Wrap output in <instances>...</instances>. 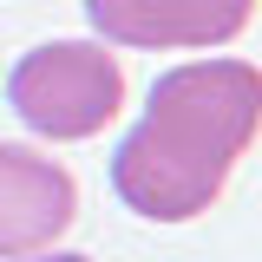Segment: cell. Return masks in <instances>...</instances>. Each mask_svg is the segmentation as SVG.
I'll return each mask as SVG.
<instances>
[{"label": "cell", "instance_id": "6da1fadb", "mask_svg": "<svg viewBox=\"0 0 262 262\" xmlns=\"http://www.w3.org/2000/svg\"><path fill=\"white\" fill-rule=\"evenodd\" d=\"M262 131V72L249 59L170 66L144 118L112 158V190L151 223H190L223 196L236 158Z\"/></svg>", "mask_w": 262, "mask_h": 262}, {"label": "cell", "instance_id": "7a4b0ae2", "mask_svg": "<svg viewBox=\"0 0 262 262\" xmlns=\"http://www.w3.org/2000/svg\"><path fill=\"white\" fill-rule=\"evenodd\" d=\"M7 98L20 112V125L53 138V144H79L118 118L125 105V66L112 59L98 39H46L13 66Z\"/></svg>", "mask_w": 262, "mask_h": 262}, {"label": "cell", "instance_id": "3957f363", "mask_svg": "<svg viewBox=\"0 0 262 262\" xmlns=\"http://www.w3.org/2000/svg\"><path fill=\"white\" fill-rule=\"evenodd\" d=\"M79 216V184L72 170L39 158L33 144H0V256L27 262L53 249Z\"/></svg>", "mask_w": 262, "mask_h": 262}, {"label": "cell", "instance_id": "277c9868", "mask_svg": "<svg viewBox=\"0 0 262 262\" xmlns=\"http://www.w3.org/2000/svg\"><path fill=\"white\" fill-rule=\"evenodd\" d=\"M256 0H85V20L105 33V46H229L249 27Z\"/></svg>", "mask_w": 262, "mask_h": 262}, {"label": "cell", "instance_id": "5b68a950", "mask_svg": "<svg viewBox=\"0 0 262 262\" xmlns=\"http://www.w3.org/2000/svg\"><path fill=\"white\" fill-rule=\"evenodd\" d=\"M27 262H92V256H66V249H39V256H27Z\"/></svg>", "mask_w": 262, "mask_h": 262}]
</instances>
